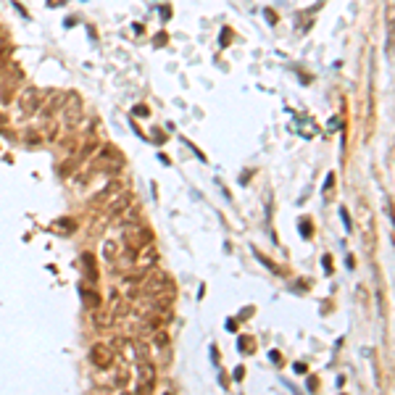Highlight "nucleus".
<instances>
[{
  "mask_svg": "<svg viewBox=\"0 0 395 395\" xmlns=\"http://www.w3.org/2000/svg\"><path fill=\"white\" fill-rule=\"evenodd\" d=\"M21 79H24V74H21V69L19 66H11L3 72V77H0V103H8L14 100V92L19 90L21 85Z\"/></svg>",
  "mask_w": 395,
  "mask_h": 395,
  "instance_id": "obj_1",
  "label": "nucleus"
},
{
  "mask_svg": "<svg viewBox=\"0 0 395 395\" xmlns=\"http://www.w3.org/2000/svg\"><path fill=\"white\" fill-rule=\"evenodd\" d=\"M124 242H126V248H132V250L148 248L150 242H153V232H150L145 224L135 222L132 227H126V229H124Z\"/></svg>",
  "mask_w": 395,
  "mask_h": 395,
  "instance_id": "obj_2",
  "label": "nucleus"
},
{
  "mask_svg": "<svg viewBox=\"0 0 395 395\" xmlns=\"http://www.w3.org/2000/svg\"><path fill=\"white\" fill-rule=\"evenodd\" d=\"M140 293L150 295V298H158V295H169L171 293V280L166 274H148L145 280L140 282Z\"/></svg>",
  "mask_w": 395,
  "mask_h": 395,
  "instance_id": "obj_3",
  "label": "nucleus"
},
{
  "mask_svg": "<svg viewBox=\"0 0 395 395\" xmlns=\"http://www.w3.org/2000/svg\"><path fill=\"white\" fill-rule=\"evenodd\" d=\"M16 106H19V113H21V116H34V113L40 111V106H42V92L34 90V87L21 90Z\"/></svg>",
  "mask_w": 395,
  "mask_h": 395,
  "instance_id": "obj_4",
  "label": "nucleus"
},
{
  "mask_svg": "<svg viewBox=\"0 0 395 395\" xmlns=\"http://www.w3.org/2000/svg\"><path fill=\"white\" fill-rule=\"evenodd\" d=\"M153 382H156V369L150 361H140L137 364V395H148L153 390Z\"/></svg>",
  "mask_w": 395,
  "mask_h": 395,
  "instance_id": "obj_5",
  "label": "nucleus"
},
{
  "mask_svg": "<svg viewBox=\"0 0 395 395\" xmlns=\"http://www.w3.org/2000/svg\"><path fill=\"white\" fill-rule=\"evenodd\" d=\"M90 361L95 364L98 369H111V364H113V351H111V345H106V343L92 345V348H90Z\"/></svg>",
  "mask_w": 395,
  "mask_h": 395,
  "instance_id": "obj_6",
  "label": "nucleus"
},
{
  "mask_svg": "<svg viewBox=\"0 0 395 395\" xmlns=\"http://www.w3.org/2000/svg\"><path fill=\"white\" fill-rule=\"evenodd\" d=\"M153 348L158 351V361L161 364H169V358H171V343H169V335L164 330L153 332Z\"/></svg>",
  "mask_w": 395,
  "mask_h": 395,
  "instance_id": "obj_7",
  "label": "nucleus"
},
{
  "mask_svg": "<svg viewBox=\"0 0 395 395\" xmlns=\"http://www.w3.org/2000/svg\"><path fill=\"white\" fill-rule=\"evenodd\" d=\"M129 203H132L129 192H119V195H113L111 201H108V214H111V216H119V214H124L126 208H129Z\"/></svg>",
  "mask_w": 395,
  "mask_h": 395,
  "instance_id": "obj_8",
  "label": "nucleus"
},
{
  "mask_svg": "<svg viewBox=\"0 0 395 395\" xmlns=\"http://www.w3.org/2000/svg\"><path fill=\"white\" fill-rule=\"evenodd\" d=\"M79 293H82L85 303H87V306H90L92 311H98V308H100V298H98V293H92V290L87 293V287H79Z\"/></svg>",
  "mask_w": 395,
  "mask_h": 395,
  "instance_id": "obj_9",
  "label": "nucleus"
},
{
  "mask_svg": "<svg viewBox=\"0 0 395 395\" xmlns=\"http://www.w3.org/2000/svg\"><path fill=\"white\" fill-rule=\"evenodd\" d=\"M82 264H85V269H87V274H90V282H95V280H98V272H95V258H92L90 253H85V255H82Z\"/></svg>",
  "mask_w": 395,
  "mask_h": 395,
  "instance_id": "obj_10",
  "label": "nucleus"
},
{
  "mask_svg": "<svg viewBox=\"0 0 395 395\" xmlns=\"http://www.w3.org/2000/svg\"><path fill=\"white\" fill-rule=\"evenodd\" d=\"M113 382H116V387H119V390H121V387H126V382H129V369L121 366L119 371H116V379H113Z\"/></svg>",
  "mask_w": 395,
  "mask_h": 395,
  "instance_id": "obj_11",
  "label": "nucleus"
},
{
  "mask_svg": "<svg viewBox=\"0 0 395 395\" xmlns=\"http://www.w3.org/2000/svg\"><path fill=\"white\" fill-rule=\"evenodd\" d=\"M113 258H116V245H113V242H106V261H108V266L113 264Z\"/></svg>",
  "mask_w": 395,
  "mask_h": 395,
  "instance_id": "obj_12",
  "label": "nucleus"
},
{
  "mask_svg": "<svg viewBox=\"0 0 395 395\" xmlns=\"http://www.w3.org/2000/svg\"><path fill=\"white\" fill-rule=\"evenodd\" d=\"M24 140H27V143H32V145H37V143L42 140V137H40V132H27Z\"/></svg>",
  "mask_w": 395,
  "mask_h": 395,
  "instance_id": "obj_13",
  "label": "nucleus"
},
{
  "mask_svg": "<svg viewBox=\"0 0 395 395\" xmlns=\"http://www.w3.org/2000/svg\"><path fill=\"white\" fill-rule=\"evenodd\" d=\"M6 55H8V48H0V77L6 72Z\"/></svg>",
  "mask_w": 395,
  "mask_h": 395,
  "instance_id": "obj_14",
  "label": "nucleus"
},
{
  "mask_svg": "<svg viewBox=\"0 0 395 395\" xmlns=\"http://www.w3.org/2000/svg\"><path fill=\"white\" fill-rule=\"evenodd\" d=\"M3 124H6V113H0V126H3Z\"/></svg>",
  "mask_w": 395,
  "mask_h": 395,
  "instance_id": "obj_15",
  "label": "nucleus"
}]
</instances>
